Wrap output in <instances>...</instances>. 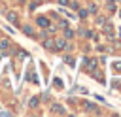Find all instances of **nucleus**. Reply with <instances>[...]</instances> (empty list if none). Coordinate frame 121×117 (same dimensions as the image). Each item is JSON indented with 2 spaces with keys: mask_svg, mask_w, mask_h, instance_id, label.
Segmentation results:
<instances>
[{
  "mask_svg": "<svg viewBox=\"0 0 121 117\" xmlns=\"http://www.w3.org/2000/svg\"><path fill=\"white\" fill-rule=\"evenodd\" d=\"M87 13H89L87 9H79V17H81V19H85V17H87Z\"/></svg>",
  "mask_w": 121,
  "mask_h": 117,
  "instance_id": "obj_12",
  "label": "nucleus"
},
{
  "mask_svg": "<svg viewBox=\"0 0 121 117\" xmlns=\"http://www.w3.org/2000/svg\"><path fill=\"white\" fill-rule=\"evenodd\" d=\"M113 70H115V72H119V70H121V64H119V62H115V64H113Z\"/></svg>",
  "mask_w": 121,
  "mask_h": 117,
  "instance_id": "obj_14",
  "label": "nucleus"
},
{
  "mask_svg": "<svg viewBox=\"0 0 121 117\" xmlns=\"http://www.w3.org/2000/svg\"><path fill=\"white\" fill-rule=\"evenodd\" d=\"M85 62H87V64H85V68H87V70H95V68H96V60H93V58H91V60H85Z\"/></svg>",
  "mask_w": 121,
  "mask_h": 117,
  "instance_id": "obj_6",
  "label": "nucleus"
},
{
  "mask_svg": "<svg viewBox=\"0 0 121 117\" xmlns=\"http://www.w3.org/2000/svg\"><path fill=\"white\" fill-rule=\"evenodd\" d=\"M34 2H36V0H34ZM38 2H40V0H38Z\"/></svg>",
  "mask_w": 121,
  "mask_h": 117,
  "instance_id": "obj_18",
  "label": "nucleus"
},
{
  "mask_svg": "<svg viewBox=\"0 0 121 117\" xmlns=\"http://www.w3.org/2000/svg\"><path fill=\"white\" fill-rule=\"evenodd\" d=\"M119 15H121V11H119Z\"/></svg>",
  "mask_w": 121,
  "mask_h": 117,
  "instance_id": "obj_17",
  "label": "nucleus"
},
{
  "mask_svg": "<svg viewBox=\"0 0 121 117\" xmlns=\"http://www.w3.org/2000/svg\"><path fill=\"white\" fill-rule=\"evenodd\" d=\"M113 2H115V0H108V9H110V11L115 9V4H113Z\"/></svg>",
  "mask_w": 121,
  "mask_h": 117,
  "instance_id": "obj_10",
  "label": "nucleus"
},
{
  "mask_svg": "<svg viewBox=\"0 0 121 117\" xmlns=\"http://www.w3.org/2000/svg\"><path fill=\"white\" fill-rule=\"evenodd\" d=\"M59 4L60 6H68V0H59Z\"/></svg>",
  "mask_w": 121,
  "mask_h": 117,
  "instance_id": "obj_16",
  "label": "nucleus"
},
{
  "mask_svg": "<svg viewBox=\"0 0 121 117\" xmlns=\"http://www.w3.org/2000/svg\"><path fill=\"white\" fill-rule=\"evenodd\" d=\"M66 62H68L70 66H74V58H72V57H68V58H66Z\"/></svg>",
  "mask_w": 121,
  "mask_h": 117,
  "instance_id": "obj_15",
  "label": "nucleus"
},
{
  "mask_svg": "<svg viewBox=\"0 0 121 117\" xmlns=\"http://www.w3.org/2000/svg\"><path fill=\"white\" fill-rule=\"evenodd\" d=\"M89 11H91V13H96V6L91 4V6H89Z\"/></svg>",
  "mask_w": 121,
  "mask_h": 117,
  "instance_id": "obj_13",
  "label": "nucleus"
},
{
  "mask_svg": "<svg viewBox=\"0 0 121 117\" xmlns=\"http://www.w3.org/2000/svg\"><path fill=\"white\" fill-rule=\"evenodd\" d=\"M55 47L57 49H66V40H62V38L55 40Z\"/></svg>",
  "mask_w": 121,
  "mask_h": 117,
  "instance_id": "obj_1",
  "label": "nucleus"
},
{
  "mask_svg": "<svg viewBox=\"0 0 121 117\" xmlns=\"http://www.w3.org/2000/svg\"><path fill=\"white\" fill-rule=\"evenodd\" d=\"M119 2H121V0H119Z\"/></svg>",
  "mask_w": 121,
  "mask_h": 117,
  "instance_id": "obj_19",
  "label": "nucleus"
},
{
  "mask_svg": "<svg viewBox=\"0 0 121 117\" xmlns=\"http://www.w3.org/2000/svg\"><path fill=\"white\" fill-rule=\"evenodd\" d=\"M8 21L9 23H17V13L15 11H8Z\"/></svg>",
  "mask_w": 121,
  "mask_h": 117,
  "instance_id": "obj_3",
  "label": "nucleus"
},
{
  "mask_svg": "<svg viewBox=\"0 0 121 117\" xmlns=\"http://www.w3.org/2000/svg\"><path fill=\"white\" fill-rule=\"evenodd\" d=\"M43 47L45 49H55V40H45L43 42Z\"/></svg>",
  "mask_w": 121,
  "mask_h": 117,
  "instance_id": "obj_5",
  "label": "nucleus"
},
{
  "mask_svg": "<svg viewBox=\"0 0 121 117\" xmlns=\"http://www.w3.org/2000/svg\"><path fill=\"white\" fill-rule=\"evenodd\" d=\"M51 111H55V113H60V115H62V113H64V108H62V106H59V104H55Z\"/></svg>",
  "mask_w": 121,
  "mask_h": 117,
  "instance_id": "obj_7",
  "label": "nucleus"
},
{
  "mask_svg": "<svg viewBox=\"0 0 121 117\" xmlns=\"http://www.w3.org/2000/svg\"><path fill=\"white\" fill-rule=\"evenodd\" d=\"M34 106H38V96L30 98V108H34Z\"/></svg>",
  "mask_w": 121,
  "mask_h": 117,
  "instance_id": "obj_11",
  "label": "nucleus"
},
{
  "mask_svg": "<svg viewBox=\"0 0 121 117\" xmlns=\"http://www.w3.org/2000/svg\"><path fill=\"white\" fill-rule=\"evenodd\" d=\"M72 36H74V32L70 28H64V38H72Z\"/></svg>",
  "mask_w": 121,
  "mask_h": 117,
  "instance_id": "obj_8",
  "label": "nucleus"
},
{
  "mask_svg": "<svg viewBox=\"0 0 121 117\" xmlns=\"http://www.w3.org/2000/svg\"><path fill=\"white\" fill-rule=\"evenodd\" d=\"M23 32H25L26 36H30V38H34V32H32V28H30L28 25H23Z\"/></svg>",
  "mask_w": 121,
  "mask_h": 117,
  "instance_id": "obj_4",
  "label": "nucleus"
},
{
  "mask_svg": "<svg viewBox=\"0 0 121 117\" xmlns=\"http://www.w3.org/2000/svg\"><path fill=\"white\" fill-rule=\"evenodd\" d=\"M85 108H87V111H95V104H89V102H85Z\"/></svg>",
  "mask_w": 121,
  "mask_h": 117,
  "instance_id": "obj_9",
  "label": "nucleus"
},
{
  "mask_svg": "<svg viewBox=\"0 0 121 117\" xmlns=\"http://www.w3.org/2000/svg\"><path fill=\"white\" fill-rule=\"evenodd\" d=\"M38 25L45 28V26H49V19L47 17H38Z\"/></svg>",
  "mask_w": 121,
  "mask_h": 117,
  "instance_id": "obj_2",
  "label": "nucleus"
}]
</instances>
